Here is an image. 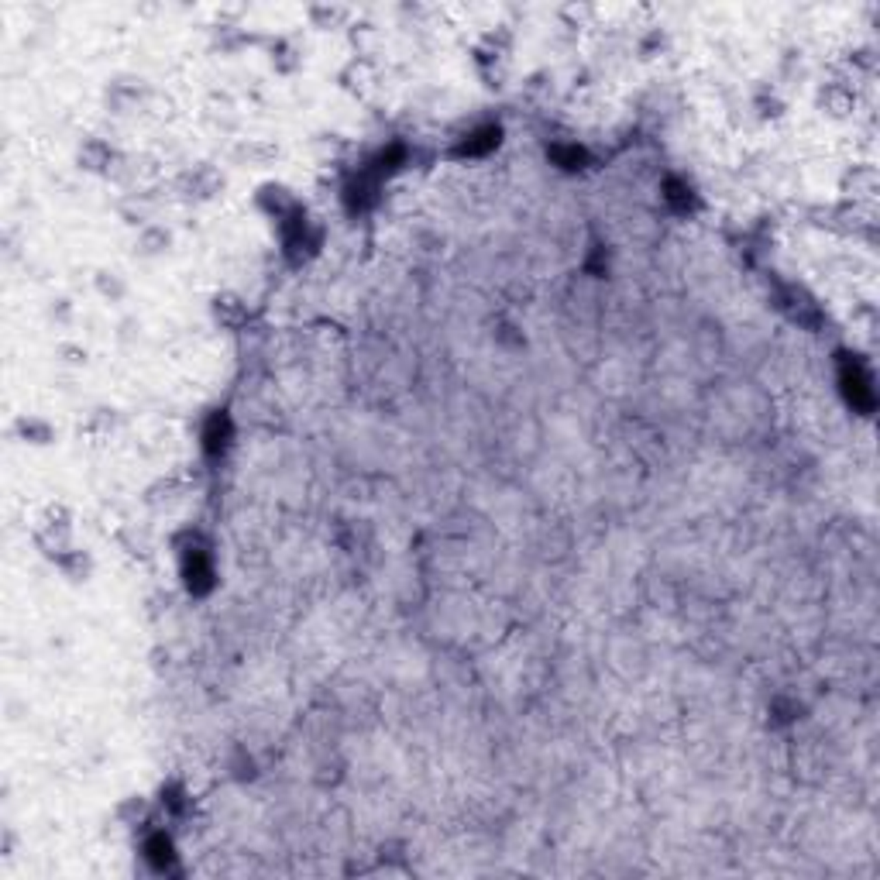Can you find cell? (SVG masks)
Returning <instances> with one entry per match:
<instances>
[{
  "label": "cell",
  "mask_w": 880,
  "mask_h": 880,
  "mask_svg": "<svg viewBox=\"0 0 880 880\" xmlns=\"http://www.w3.org/2000/svg\"><path fill=\"white\" fill-rule=\"evenodd\" d=\"M224 440H227V420H224V416H213L210 427H206V447H210V451H220Z\"/></svg>",
  "instance_id": "obj_2"
},
{
  "label": "cell",
  "mask_w": 880,
  "mask_h": 880,
  "mask_svg": "<svg viewBox=\"0 0 880 880\" xmlns=\"http://www.w3.org/2000/svg\"><path fill=\"white\" fill-rule=\"evenodd\" d=\"M842 382H846V392H849L853 406H859V409H870V406H873V389H870V379L859 372V365L846 368V372H842Z\"/></svg>",
  "instance_id": "obj_1"
},
{
  "label": "cell",
  "mask_w": 880,
  "mask_h": 880,
  "mask_svg": "<svg viewBox=\"0 0 880 880\" xmlns=\"http://www.w3.org/2000/svg\"><path fill=\"white\" fill-rule=\"evenodd\" d=\"M148 853H152V859H155L158 866H165V863H169L172 846H169V839H165V835H155V839L148 842Z\"/></svg>",
  "instance_id": "obj_3"
}]
</instances>
